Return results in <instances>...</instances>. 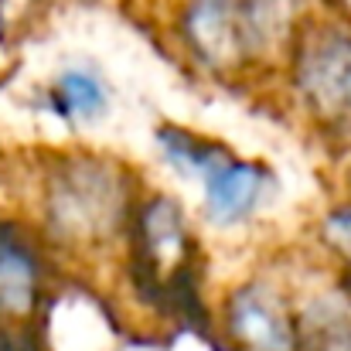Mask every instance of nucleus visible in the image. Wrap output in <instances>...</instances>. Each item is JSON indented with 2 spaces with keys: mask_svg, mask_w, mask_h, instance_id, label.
Here are the masks:
<instances>
[{
  "mask_svg": "<svg viewBox=\"0 0 351 351\" xmlns=\"http://www.w3.org/2000/svg\"><path fill=\"white\" fill-rule=\"evenodd\" d=\"M126 266L147 304L164 307L174 317H191L195 307L202 311L198 239L178 198L164 191L140 198L126 232Z\"/></svg>",
  "mask_w": 351,
  "mask_h": 351,
  "instance_id": "2",
  "label": "nucleus"
},
{
  "mask_svg": "<svg viewBox=\"0 0 351 351\" xmlns=\"http://www.w3.org/2000/svg\"><path fill=\"white\" fill-rule=\"evenodd\" d=\"M287 82L321 133L351 147V17L314 14L287 58Z\"/></svg>",
  "mask_w": 351,
  "mask_h": 351,
  "instance_id": "4",
  "label": "nucleus"
},
{
  "mask_svg": "<svg viewBox=\"0 0 351 351\" xmlns=\"http://www.w3.org/2000/svg\"><path fill=\"white\" fill-rule=\"evenodd\" d=\"M239 10H242L252 65L273 58L287 62L304 24L317 14L311 0H239Z\"/></svg>",
  "mask_w": 351,
  "mask_h": 351,
  "instance_id": "9",
  "label": "nucleus"
},
{
  "mask_svg": "<svg viewBox=\"0 0 351 351\" xmlns=\"http://www.w3.org/2000/svg\"><path fill=\"white\" fill-rule=\"evenodd\" d=\"M133 171L106 154H58L38 184V232L69 256H93L126 239L140 205Z\"/></svg>",
  "mask_w": 351,
  "mask_h": 351,
  "instance_id": "1",
  "label": "nucleus"
},
{
  "mask_svg": "<svg viewBox=\"0 0 351 351\" xmlns=\"http://www.w3.org/2000/svg\"><path fill=\"white\" fill-rule=\"evenodd\" d=\"M317 239L324 245V252L335 259V266L351 276V198L331 205L321 222H317Z\"/></svg>",
  "mask_w": 351,
  "mask_h": 351,
  "instance_id": "11",
  "label": "nucleus"
},
{
  "mask_svg": "<svg viewBox=\"0 0 351 351\" xmlns=\"http://www.w3.org/2000/svg\"><path fill=\"white\" fill-rule=\"evenodd\" d=\"M48 297L45 239L34 226L0 215V317L7 324H34Z\"/></svg>",
  "mask_w": 351,
  "mask_h": 351,
  "instance_id": "7",
  "label": "nucleus"
},
{
  "mask_svg": "<svg viewBox=\"0 0 351 351\" xmlns=\"http://www.w3.org/2000/svg\"><path fill=\"white\" fill-rule=\"evenodd\" d=\"M345 188H348V198H351V157H348V167H345Z\"/></svg>",
  "mask_w": 351,
  "mask_h": 351,
  "instance_id": "13",
  "label": "nucleus"
},
{
  "mask_svg": "<svg viewBox=\"0 0 351 351\" xmlns=\"http://www.w3.org/2000/svg\"><path fill=\"white\" fill-rule=\"evenodd\" d=\"M178 41L212 75L252 69L239 0H184L178 14Z\"/></svg>",
  "mask_w": 351,
  "mask_h": 351,
  "instance_id": "6",
  "label": "nucleus"
},
{
  "mask_svg": "<svg viewBox=\"0 0 351 351\" xmlns=\"http://www.w3.org/2000/svg\"><path fill=\"white\" fill-rule=\"evenodd\" d=\"M110 86L93 65H69L62 69L51 86L45 89V103L62 123L93 126L110 113Z\"/></svg>",
  "mask_w": 351,
  "mask_h": 351,
  "instance_id": "10",
  "label": "nucleus"
},
{
  "mask_svg": "<svg viewBox=\"0 0 351 351\" xmlns=\"http://www.w3.org/2000/svg\"><path fill=\"white\" fill-rule=\"evenodd\" d=\"M222 335L232 351H304L297 297L269 276L235 283L222 300Z\"/></svg>",
  "mask_w": 351,
  "mask_h": 351,
  "instance_id": "5",
  "label": "nucleus"
},
{
  "mask_svg": "<svg viewBox=\"0 0 351 351\" xmlns=\"http://www.w3.org/2000/svg\"><path fill=\"white\" fill-rule=\"evenodd\" d=\"M157 150L167 167L202 184V212L215 229H239L252 222L273 198L276 178L269 164L239 157L232 147L202 136L188 126H157Z\"/></svg>",
  "mask_w": 351,
  "mask_h": 351,
  "instance_id": "3",
  "label": "nucleus"
},
{
  "mask_svg": "<svg viewBox=\"0 0 351 351\" xmlns=\"http://www.w3.org/2000/svg\"><path fill=\"white\" fill-rule=\"evenodd\" d=\"M0 324H3V317H0Z\"/></svg>",
  "mask_w": 351,
  "mask_h": 351,
  "instance_id": "14",
  "label": "nucleus"
},
{
  "mask_svg": "<svg viewBox=\"0 0 351 351\" xmlns=\"http://www.w3.org/2000/svg\"><path fill=\"white\" fill-rule=\"evenodd\" d=\"M304 351H351V280L338 269L328 283L297 297Z\"/></svg>",
  "mask_w": 351,
  "mask_h": 351,
  "instance_id": "8",
  "label": "nucleus"
},
{
  "mask_svg": "<svg viewBox=\"0 0 351 351\" xmlns=\"http://www.w3.org/2000/svg\"><path fill=\"white\" fill-rule=\"evenodd\" d=\"M34 0H0V10H7V17L10 14H17V10H27Z\"/></svg>",
  "mask_w": 351,
  "mask_h": 351,
  "instance_id": "12",
  "label": "nucleus"
}]
</instances>
